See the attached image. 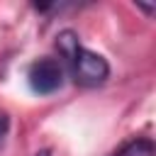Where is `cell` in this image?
<instances>
[{"instance_id": "5b68a950", "label": "cell", "mask_w": 156, "mask_h": 156, "mask_svg": "<svg viewBox=\"0 0 156 156\" xmlns=\"http://www.w3.org/2000/svg\"><path fill=\"white\" fill-rule=\"evenodd\" d=\"M7 134H10V115L5 110H0V149H2L5 139H7Z\"/></svg>"}, {"instance_id": "277c9868", "label": "cell", "mask_w": 156, "mask_h": 156, "mask_svg": "<svg viewBox=\"0 0 156 156\" xmlns=\"http://www.w3.org/2000/svg\"><path fill=\"white\" fill-rule=\"evenodd\" d=\"M78 44H80V41H78V34H76L73 29H63V32L56 37V49L61 51V56H63V58H66V56H68Z\"/></svg>"}, {"instance_id": "3957f363", "label": "cell", "mask_w": 156, "mask_h": 156, "mask_svg": "<svg viewBox=\"0 0 156 156\" xmlns=\"http://www.w3.org/2000/svg\"><path fill=\"white\" fill-rule=\"evenodd\" d=\"M112 156H156V144L149 136H139V139H132L124 146H119Z\"/></svg>"}, {"instance_id": "7a4b0ae2", "label": "cell", "mask_w": 156, "mask_h": 156, "mask_svg": "<svg viewBox=\"0 0 156 156\" xmlns=\"http://www.w3.org/2000/svg\"><path fill=\"white\" fill-rule=\"evenodd\" d=\"M27 80L37 95H54L63 85V66L58 58H37L27 71Z\"/></svg>"}, {"instance_id": "8992f818", "label": "cell", "mask_w": 156, "mask_h": 156, "mask_svg": "<svg viewBox=\"0 0 156 156\" xmlns=\"http://www.w3.org/2000/svg\"><path fill=\"white\" fill-rule=\"evenodd\" d=\"M34 156H51V149H41V151H37Z\"/></svg>"}, {"instance_id": "6da1fadb", "label": "cell", "mask_w": 156, "mask_h": 156, "mask_svg": "<svg viewBox=\"0 0 156 156\" xmlns=\"http://www.w3.org/2000/svg\"><path fill=\"white\" fill-rule=\"evenodd\" d=\"M68 66H71V76L78 85L83 88H98L110 78V63L105 56L85 49V46H76L68 56H66Z\"/></svg>"}]
</instances>
